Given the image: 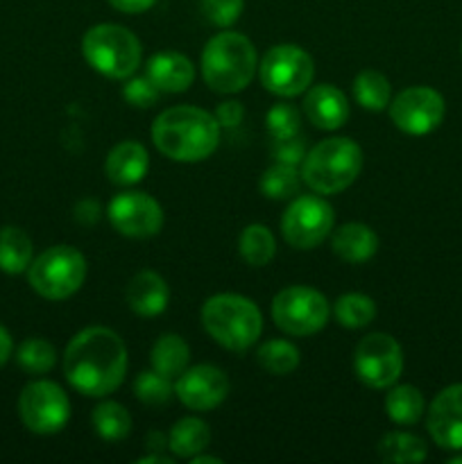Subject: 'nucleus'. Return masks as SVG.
<instances>
[{
    "label": "nucleus",
    "instance_id": "5",
    "mask_svg": "<svg viewBox=\"0 0 462 464\" xmlns=\"http://www.w3.org/2000/svg\"><path fill=\"white\" fill-rule=\"evenodd\" d=\"M362 170V150L344 136H333L308 150L302 161V181L317 195L347 190Z\"/></svg>",
    "mask_w": 462,
    "mask_h": 464
},
{
    "label": "nucleus",
    "instance_id": "29",
    "mask_svg": "<svg viewBox=\"0 0 462 464\" xmlns=\"http://www.w3.org/2000/svg\"><path fill=\"white\" fill-rule=\"evenodd\" d=\"M93 429L107 442H120L131 433V415L116 401H102L93 411Z\"/></svg>",
    "mask_w": 462,
    "mask_h": 464
},
{
    "label": "nucleus",
    "instance_id": "30",
    "mask_svg": "<svg viewBox=\"0 0 462 464\" xmlns=\"http://www.w3.org/2000/svg\"><path fill=\"white\" fill-rule=\"evenodd\" d=\"M258 365L274 376L293 374L299 367V349L288 340H267L256 352Z\"/></svg>",
    "mask_w": 462,
    "mask_h": 464
},
{
    "label": "nucleus",
    "instance_id": "37",
    "mask_svg": "<svg viewBox=\"0 0 462 464\" xmlns=\"http://www.w3.org/2000/svg\"><path fill=\"white\" fill-rule=\"evenodd\" d=\"M306 139L302 134L285 136V139H272L270 154L276 163H285V166H299L306 157Z\"/></svg>",
    "mask_w": 462,
    "mask_h": 464
},
{
    "label": "nucleus",
    "instance_id": "12",
    "mask_svg": "<svg viewBox=\"0 0 462 464\" xmlns=\"http://www.w3.org/2000/svg\"><path fill=\"white\" fill-rule=\"evenodd\" d=\"M353 372L371 390H390L403 372L401 344L388 334H370L353 352Z\"/></svg>",
    "mask_w": 462,
    "mask_h": 464
},
{
    "label": "nucleus",
    "instance_id": "45",
    "mask_svg": "<svg viewBox=\"0 0 462 464\" xmlns=\"http://www.w3.org/2000/svg\"><path fill=\"white\" fill-rule=\"evenodd\" d=\"M190 464H222V458L202 456V453H197V456L190 458Z\"/></svg>",
    "mask_w": 462,
    "mask_h": 464
},
{
    "label": "nucleus",
    "instance_id": "1",
    "mask_svg": "<svg viewBox=\"0 0 462 464\" xmlns=\"http://www.w3.org/2000/svg\"><path fill=\"white\" fill-rule=\"evenodd\" d=\"M127 374V347L107 326L82 329L63 352V376L86 397L116 392Z\"/></svg>",
    "mask_w": 462,
    "mask_h": 464
},
{
    "label": "nucleus",
    "instance_id": "23",
    "mask_svg": "<svg viewBox=\"0 0 462 464\" xmlns=\"http://www.w3.org/2000/svg\"><path fill=\"white\" fill-rule=\"evenodd\" d=\"M34 252L32 238L18 227H3L0 229V270L5 275H21L30 267Z\"/></svg>",
    "mask_w": 462,
    "mask_h": 464
},
{
    "label": "nucleus",
    "instance_id": "4",
    "mask_svg": "<svg viewBox=\"0 0 462 464\" xmlns=\"http://www.w3.org/2000/svg\"><path fill=\"white\" fill-rule=\"evenodd\" d=\"M204 331L229 352H247L263 334V315L252 299L234 293L213 295L202 306Z\"/></svg>",
    "mask_w": 462,
    "mask_h": 464
},
{
    "label": "nucleus",
    "instance_id": "15",
    "mask_svg": "<svg viewBox=\"0 0 462 464\" xmlns=\"http://www.w3.org/2000/svg\"><path fill=\"white\" fill-rule=\"evenodd\" d=\"M175 394L188 411L208 412L220 406L229 394V379L220 367H186L175 383Z\"/></svg>",
    "mask_w": 462,
    "mask_h": 464
},
{
    "label": "nucleus",
    "instance_id": "14",
    "mask_svg": "<svg viewBox=\"0 0 462 464\" xmlns=\"http://www.w3.org/2000/svg\"><path fill=\"white\" fill-rule=\"evenodd\" d=\"M109 222L118 234L127 238H149L163 227V208L152 195L127 190L116 195L107 208Z\"/></svg>",
    "mask_w": 462,
    "mask_h": 464
},
{
    "label": "nucleus",
    "instance_id": "16",
    "mask_svg": "<svg viewBox=\"0 0 462 464\" xmlns=\"http://www.w3.org/2000/svg\"><path fill=\"white\" fill-rule=\"evenodd\" d=\"M426 429L444 451H462V383L448 385L430 401Z\"/></svg>",
    "mask_w": 462,
    "mask_h": 464
},
{
    "label": "nucleus",
    "instance_id": "33",
    "mask_svg": "<svg viewBox=\"0 0 462 464\" xmlns=\"http://www.w3.org/2000/svg\"><path fill=\"white\" fill-rule=\"evenodd\" d=\"M16 362L27 374H45L57 362V352L53 344L43 338H27L16 349Z\"/></svg>",
    "mask_w": 462,
    "mask_h": 464
},
{
    "label": "nucleus",
    "instance_id": "3",
    "mask_svg": "<svg viewBox=\"0 0 462 464\" xmlns=\"http://www.w3.org/2000/svg\"><path fill=\"white\" fill-rule=\"evenodd\" d=\"M256 48L240 32H217L202 50V77L216 93H238L256 72Z\"/></svg>",
    "mask_w": 462,
    "mask_h": 464
},
{
    "label": "nucleus",
    "instance_id": "2",
    "mask_svg": "<svg viewBox=\"0 0 462 464\" xmlns=\"http://www.w3.org/2000/svg\"><path fill=\"white\" fill-rule=\"evenodd\" d=\"M152 143L172 161H204L220 143V122L199 107H170L152 122Z\"/></svg>",
    "mask_w": 462,
    "mask_h": 464
},
{
    "label": "nucleus",
    "instance_id": "32",
    "mask_svg": "<svg viewBox=\"0 0 462 464\" xmlns=\"http://www.w3.org/2000/svg\"><path fill=\"white\" fill-rule=\"evenodd\" d=\"M302 184V172L294 170V166L274 163L261 175V193L270 199H290L299 193Z\"/></svg>",
    "mask_w": 462,
    "mask_h": 464
},
{
    "label": "nucleus",
    "instance_id": "7",
    "mask_svg": "<svg viewBox=\"0 0 462 464\" xmlns=\"http://www.w3.org/2000/svg\"><path fill=\"white\" fill-rule=\"evenodd\" d=\"M86 279V258L71 245H57L45 249L27 267V281L32 290L50 302H59L82 288Z\"/></svg>",
    "mask_w": 462,
    "mask_h": 464
},
{
    "label": "nucleus",
    "instance_id": "18",
    "mask_svg": "<svg viewBox=\"0 0 462 464\" xmlns=\"http://www.w3.org/2000/svg\"><path fill=\"white\" fill-rule=\"evenodd\" d=\"M125 302L139 317L161 315L170 302V288L166 279L152 270L136 272L125 288Z\"/></svg>",
    "mask_w": 462,
    "mask_h": 464
},
{
    "label": "nucleus",
    "instance_id": "24",
    "mask_svg": "<svg viewBox=\"0 0 462 464\" xmlns=\"http://www.w3.org/2000/svg\"><path fill=\"white\" fill-rule=\"evenodd\" d=\"M190 361V349L186 344V340L181 335L168 334L154 343L152 353H149V362H152V370H157L159 374L168 376V379H177L181 372L188 367Z\"/></svg>",
    "mask_w": 462,
    "mask_h": 464
},
{
    "label": "nucleus",
    "instance_id": "39",
    "mask_svg": "<svg viewBox=\"0 0 462 464\" xmlns=\"http://www.w3.org/2000/svg\"><path fill=\"white\" fill-rule=\"evenodd\" d=\"M245 116L243 104L236 102V100H226V102H220L216 109V121L220 122V127H238L240 121Z\"/></svg>",
    "mask_w": 462,
    "mask_h": 464
},
{
    "label": "nucleus",
    "instance_id": "43",
    "mask_svg": "<svg viewBox=\"0 0 462 464\" xmlns=\"http://www.w3.org/2000/svg\"><path fill=\"white\" fill-rule=\"evenodd\" d=\"M145 447H148V451H161V449H168V438L159 430H152L145 440Z\"/></svg>",
    "mask_w": 462,
    "mask_h": 464
},
{
    "label": "nucleus",
    "instance_id": "13",
    "mask_svg": "<svg viewBox=\"0 0 462 464\" xmlns=\"http://www.w3.org/2000/svg\"><path fill=\"white\" fill-rule=\"evenodd\" d=\"M390 121L410 136H426L438 130L447 113V104L439 91L430 86H410L390 100Z\"/></svg>",
    "mask_w": 462,
    "mask_h": 464
},
{
    "label": "nucleus",
    "instance_id": "6",
    "mask_svg": "<svg viewBox=\"0 0 462 464\" xmlns=\"http://www.w3.org/2000/svg\"><path fill=\"white\" fill-rule=\"evenodd\" d=\"M82 54L93 71L111 80L134 75L143 59L139 36L116 23H100L82 36Z\"/></svg>",
    "mask_w": 462,
    "mask_h": 464
},
{
    "label": "nucleus",
    "instance_id": "8",
    "mask_svg": "<svg viewBox=\"0 0 462 464\" xmlns=\"http://www.w3.org/2000/svg\"><path fill=\"white\" fill-rule=\"evenodd\" d=\"M261 84L279 98H297L308 91L315 77V63L303 48L281 44L267 50L258 63Z\"/></svg>",
    "mask_w": 462,
    "mask_h": 464
},
{
    "label": "nucleus",
    "instance_id": "27",
    "mask_svg": "<svg viewBox=\"0 0 462 464\" xmlns=\"http://www.w3.org/2000/svg\"><path fill=\"white\" fill-rule=\"evenodd\" d=\"M353 98L370 111H383L392 100V86L383 72L367 68V71L358 72L353 80Z\"/></svg>",
    "mask_w": 462,
    "mask_h": 464
},
{
    "label": "nucleus",
    "instance_id": "11",
    "mask_svg": "<svg viewBox=\"0 0 462 464\" xmlns=\"http://www.w3.org/2000/svg\"><path fill=\"white\" fill-rule=\"evenodd\" d=\"M333 207L322 195H299L281 218V234L294 249H315L331 234Z\"/></svg>",
    "mask_w": 462,
    "mask_h": 464
},
{
    "label": "nucleus",
    "instance_id": "22",
    "mask_svg": "<svg viewBox=\"0 0 462 464\" xmlns=\"http://www.w3.org/2000/svg\"><path fill=\"white\" fill-rule=\"evenodd\" d=\"M211 442V429L207 421L197 417H184L177 424H172L168 433V449L175 458H193L202 453Z\"/></svg>",
    "mask_w": 462,
    "mask_h": 464
},
{
    "label": "nucleus",
    "instance_id": "28",
    "mask_svg": "<svg viewBox=\"0 0 462 464\" xmlns=\"http://www.w3.org/2000/svg\"><path fill=\"white\" fill-rule=\"evenodd\" d=\"M240 256L247 266L252 267H263L274 258L276 254V243L272 231L265 225H249L245 227L243 234L238 240Z\"/></svg>",
    "mask_w": 462,
    "mask_h": 464
},
{
    "label": "nucleus",
    "instance_id": "20",
    "mask_svg": "<svg viewBox=\"0 0 462 464\" xmlns=\"http://www.w3.org/2000/svg\"><path fill=\"white\" fill-rule=\"evenodd\" d=\"M149 168L148 150L136 140H122L111 152L107 154L104 161V172L109 181L116 186H134L145 179Z\"/></svg>",
    "mask_w": 462,
    "mask_h": 464
},
{
    "label": "nucleus",
    "instance_id": "44",
    "mask_svg": "<svg viewBox=\"0 0 462 464\" xmlns=\"http://www.w3.org/2000/svg\"><path fill=\"white\" fill-rule=\"evenodd\" d=\"M172 464V458L170 456H161V453L159 451H152L149 453V456H145V458H139V464Z\"/></svg>",
    "mask_w": 462,
    "mask_h": 464
},
{
    "label": "nucleus",
    "instance_id": "31",
    "mask_svg": "<svg viewBox=\"0 0 462 464\" xmlns=\"http://www.w3.org/2000/svg\"><path fill=\"white\" fill-rule=\"evenodd\" d=\"M333 315L338 324L347 326V329H362V326L371 324V320L376 317V304L374 299L362 293H347L338 297Z\"/></svg>",
    "mask_w": 462,
    "mask_h": 464
},
{
    "label": "nucleus",
    "instance_id": "26",
    "mask_svg": "<svg viewBox=\"0 0 462 464\" xmlns=\"http://www.w3.org/2000/svg\"><path fill=\"white\" fill-rule=\"evenodd\" d=\"M385 412L399 426H412L426 412L424 394L415 385H392L385 397Z\"/></svg>",
    "mask_w": 462,
    "mask_h": 464
},
{
    "label": "nucleus",
    "instance_id": "41",
    "mask_svg": "<svg viewBox=\"0 0 462 464\" xmlns=\"http://www.w3.org/2000/svg\"><path fill=\"white\" fill-rule=\"evenodd\" d=\"M75 218L82 222V225H93V222H98L100 218V207L98 202H93V199H86V202H80L75 208Z\"/></svg>",
    "mask_w": 462,
    "mask_h": 464
},
{
    "label": "nucleus",
    "instance_id": "21",
    "mask_svg": "<svg viewBox=\"0 0 462 464\" xmlns=\"http://www.w3.org/2000/svg\"><path fill=\"white\" fill-rule=\"evenodd\" d=\"M331 249L347 263H365L379 252V236L362 222H347L333 231Z\"/></svg>",
    "mask_w": 462,
    "mask_h": 464
},
{
    "label": "nucleus",
    "instance_id": "36",
    "mask_svg": "<svg viewBox=\"0 0 462 464\" xmlns=\"http://www.w3.org/2000/svg\"><path fill=\"white\" fill-rule=\"evenodd\" d=\"M202 14L217 27H231L245 9V0H199Z\"/></svg>",
    "mask_w": 462,
    "mask_h": 464
},
{
    "label": "nucleus",
    "instance_id": "35",
    "mask_svg": "<svg viewBox=\"0 0 462 464\" xmlns=\"http://www.w3.org/2000/svg\"><path fill=\"white\" fill-rule=\"evenodd\" d=\"M265 127L267 131H270L272 139H285V136L299 134L302 116H299V111L293 107V104L279 102L267 111Z\"/></svg>",
    "mask_w": 462,
    "mask_h": 464
},
{
    "label": "nucleus",
    "instance_id": "34",
    "mask_svg": "<svg viewBox=\"0 0 462 464\" xmlns=\"http://www.w3.org/2000/svg\"><path fill=\"white\" fill-rule=\"evenodd\" d=\"M134 394L145 406H166L175 394V385L170 383L168 376L159 374L157 370H148L136 376Z\"/></svg>",
    "mask_w": 462,
    "mask_h": 464
},
{
    "label": "nucleus",
    "instance_id": "25",
    "mask_svg": "<svg viewBox=\"0 0 462 464\" xmlns=\"http://www.w3.org/2000/svg\"><path fill=\"white\" fill-rule=\"evenodd\" d=\"M376 453L383 462L390 464H415L424 462L428 456V449L421 438L412 433H403V430H392L380 438Z\"/></svg>",
    "mask_w": 462,
    "mask_h": 464
},
{
    "label": "nucleus",
    "instance_id": "19",
    "mask_svg": "<svg viewBox=\"0 0 462 464\" xmlns=\"http://www.w3.org/2000/svg\"><path fill=\"white\" fill-rule=\"evenodd\" d=\"M145 75L161 93H184L195 80V66L181 53H157L149 57Z\"/></svg>",
    "mask_w": 462,
    "mask_h": 464
},
{
    "label": "nucleus",
    "instance_id": "9",
    "mask_svg": "<svg viewBox=\"0 0 462 464\" xmlns=\"http://www.w3.org/2000/svg\"><path fill=\"white\" fill-rule=\"evenodd\" d=\"M331 308L324 295L311 285H288L272 302V320L284 334L313 335L329 322Z\"/></svg>",
    "mask_w": 462,
    "mask_h": 464
},
{
    "label": "nucleus",
    "instance_id": "46",
    "mask_svg": "<svg viewBox=\"0 0 462 464\" xmlns=\"http://www.w3.org/2000/svg\"><path fill=\"white\" fill-rule=\"evenodd\" d=\"M451 464H462V456H456V458H451V460H448Z\"/></svg>",
    "mask_w": 462,
    "mask_h": 464
},
{
    "label": "nucleus",
    "instance_id": "40",
    "mask_svg": "<svg viewBox=\"0 0 462 464\" xmlns=\"http://www.w3.org/2000/svg\"><path fill=\"white\" fill-rule=\"evenodd\" d=\"M113 9L122 14H143L148 12L149 7H154L157 0H109Z\"/></svg>",
    "mask_w": 462,
    "mask_h": 464
},
{
    "label": "nucleus",
    "instance_id": "42",
    "mask_svg": "<svg viewBox=\"0 0 462 464\" xmlns=\"http://www.w3.org/2000/svg\"><path fill=\"white\" fill-rule=\"evenodd\" d=\"M12 349H14L12 335H9V331L0 324V367L9 361V356H12Z\"/></svg>",
    "mask_w": 462,
    "mask_h": 464
},
{
    "label": "nucleus",
    "instance_id": "10",
    "mask_svg": "<svg viewBox=\"0 0 462 464\" xmlns=\"http://www.w3.org/2000/svg\"><path fill=\"white\" fill-rule=\"evenodd\" d=\"M18 415L32 433L53 435L71 420V401L62 385L53 381H32L18 397Z\"/></svg>",
    "mask_w": 462,
    "mask_h": 464
},
{
    "label": "nucleus",
    "instance_id": "17",
    "mask_svg": "<svg viewBox=\"0 0 462 464\" xmlns=\"http://www.w3.org/2000/svg\"><path fill=\"white\" fill-rule=\"evenodd\" d=\"M303 113L317 130H340L349 121V100L338 86L317 84L303 98Z\"/></svg>",
    "mask_w": 462,
    "mask_h": 464
},
{
    "label": "nucleus",
    "instance_id": "38",
    "mask_svg": "<svg viewBox=\"0 0 462 464\" xmlns=\"http://www.w3.org/2000/svg\"><path fill=\"white\" fill-rule=\"evenodd\" d=\"M159 93H161V91L154 86V82L149 80L148 75L127 77V84L122 86V98H125L131 107H140V109L152 107V104L159 100Z\"/></svg>",
    "mask_w": 462,
    "mask_h": 464
}]
</instances>
